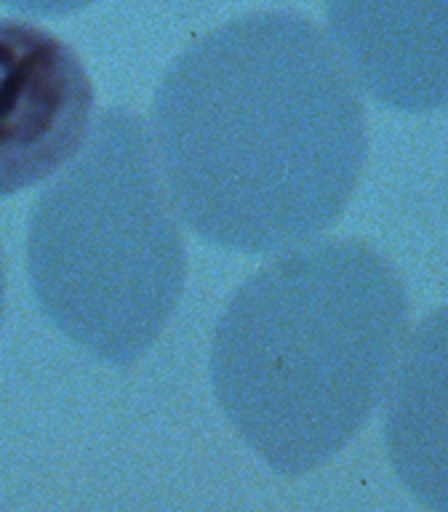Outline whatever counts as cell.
Returning a JSON list of instances; mask_svg holds the SVG:
<instances>
[{"label": "cell", "instance_id": "cell-1", "mask_svg": "<svg viewBox=\"0 0 448 512\" xmlns=\"http://www.w3.org/2000/svg\"><path fill=\"white\" fill-rule=\"evenodd\" d=\"M152 142L198 238L288 254L344 214L366 163V118L326 32L262 11L216 27L168 67Z\"/></svg>", "mask_w": 448, "mask_h": 512}, {"label": "cell", "instance_id": "cell-2", "mask_svg": "<svg viewBox=\"0 0 448 512\" xmlns=\"http://www.w3.org/2000/svg\"><path fill=\"white\" fill-rule=\"evenodd\" d=\"M408 328L392 264L358 240L288 251L235 291L211 344L224 416L278 475L339 454L390 387Z\"/></svg>", "mask_w": 448, "mask_h": 512}, {"label": "cell", "instance_id": "cell-3", "mask_svg": "<svg viewBox=\"0 0 448 512\" xmlns=\"http://www.w3.org/2000/svg\"><path fill=\"white\" fill-rule=\"evenodd\" d=\"M27 272L48 320L88 355L131 366L155 344L182 296L187 251L139 115L104 112L40 195Z\"/></svg>", "mask_w": 448, "mask_h": 512}, {"label": "cell", "instance_id": "cell-4", "mask_svg": "<svg viewBox=\"0 0 448 512\" xmlns=\"http://www.w3.org/2000/svg\"><path fill=\"white\" fill-rule=\"evenodd\" d=\"M91 118L80 56L38 24L0 19V198L62 174L86 147Z\"/></svg>", "mask_w": 448, "mask_h": 512}, {"label": "cell", "instance_id": "cell-5", "mask_svg": "<svg viewBox=\"0 0 448 512\" xmlns=\"http://www.w3.org/2000/svg\"><path fill=\"white\" fill-rule=\"evenodd\" d=\"M328 40L374 102L398 112L448 104V0H326Z\"/></svg>", "mask_w": 448, "mask_h": 512}, {"label": "cell", "instance_id": "cell-6", "mask_svg": "<svg viewBox=\"0 0 448 512\" xmlns=\"http://www.w3.org/2000/svg\"><path fill=\"white\" fill-rule=\"evenodd\" d=\"M384 446L403 486L432 512H448V307L403 347L384 403Z\"/></svg>", "mask_w": 448, "mask_h": 512}, {"label": "cell", "instance_id": "cell-7", "mask_svg": "<svg viewBox=\"0 0 448 512\" xmlns=\"http://www.w3.org/2000/svg\"><path fill=\"white\" fill-rule=\"evenodd\" d=\"M0 3L32 16H67L91 6L94 0H0Z\"/></svg>", "mask_w": 448, "mask_h": 512}, {"label": "cell", "instance_id": "cell-8", "mask_svg": "<svg viewBox=\"0 0 448 512\" xmlns=\"http://www.w3.org/2000/svg\"><path fill=\"white\" fill-rule=\"evenodd\" d=\"M3 294H6V280H3V262H0V320H3Z\"/></svg>", "mask_w": 448, "mask_h": 512}]
</instances>
